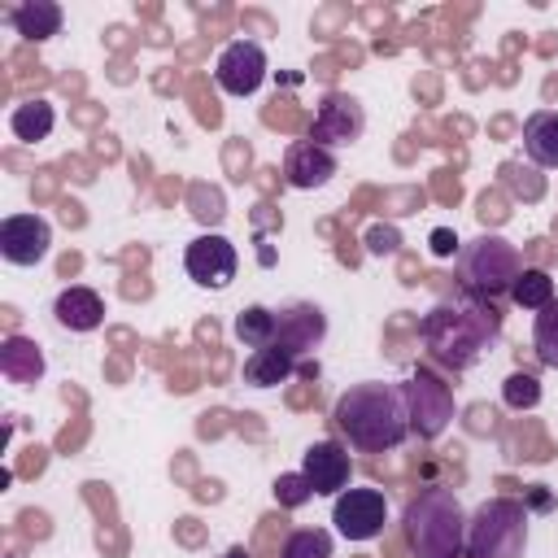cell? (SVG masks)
Listing matches in <instances>:
<instances>
[{
    "mask_svg": "<svg viewBox=\"0 0 558 558\" xmlns=\"http://www.w3.org/2000/svg\"><path fill=\"white\" fill-rule=\"evenodd\" d=\"M296 371H301V362H296L283 344H266V349H253V353L244 357L240 379H244L248 388H279V384L292 379Z\"/></svg>",
    "mask_w": 558,
    "mask_h": 558,
    "instance_id": "obj_17",
    "label": "cell"
},
{
    "mask_svg": "<svg viewBox=\"0 0 558 558\" xmlns=\"http://www.w3.org/2000/svg\"><path fill=\"white\" fill-rule=\"evenodd\" d=\"M362 131H366L362 100L349 96V92H327L318 100V109H314V122H310V135L305 140H314L323 148H349V144L362 140Z\"/></svg>",
    "mask_w": 558,
    "mask_h": 558,
    "instance_id": "obj_7",
    "label": "cell"
},
{
    "mask_svg": "<svg viewBox=\"0 0 558 558\" xmlns=\"http://www.w3.org/2000/svg\"><path fill=\"white\" fill-rule=\"evenodd\" d=\"M366 248H371L375 257H392V253L401 248V231H397V227H371V231H366Z\"/></svg>",
    "mask_w": 558,
    "mask_h": 558,
    "instance_id": "obj_27",
    "label": "cell"
},
{
    "mask_svg": "<svg viewBox=\"0 0 558 558\" xmlns=\"http://www.w3.org/2000/svg\"><path fill=\"white\" fill-rule=\"evenodd\" d=\"M532 506H536V510H549V493H545L541 484H536V493H532Z\"/></svg>",
    "mask_w": 558,
    "mask_h": 558,
    "instance_id": "obj_29",
    "label": "cell"
},
{
    "mask_svg": "<svg viewBox=\"0 0 558 558\" xmlns=\"http://www.w3.org/2000/svg\"><path fill=\"white\" fill-rule=\"evenodd\" d=\"M61 22H65V13H61L57 0H17V4L9 9V26H13L22 39H31V44L52 39V35L61 31Z\"/></svg>",
    "mask_w": 558,
    "mask_h": 558,
    "instance_id": "obj_18",
    "label": "cell"
},
{
    "mask_svg": "<svg viewBox=\"0 0 558 558\" xmlns=\"http://www.w3.org/2000/svg\"><path fill=\"white\" fill-rule=\"evenodd\" d=\"M331 423L357 453H388V449L405 445V436H410L405 392H401V384H379V379L353 384L336 397Z\"/></svg>",
    "mask_w": 558,
    "mask_h": 558,
    "instance_id": "obj_2",
    "label": "cell"
},
{
    "mask_svg": "<svg viewBox=\"0 0 558 558\" xmlns=\"http://www.w3.org/2000/svg\"><path fill=\"white\" fill-rule=\"evenodd\" d=\"M501 401H506L510 410H536V405H541V379L527 375V371L506 375V384H501Z\"/></svg>",
    "mask_w": 558,
    "mask_h": 558,
    "instance_id": "obj_25",
    "label": "cell"
},
{
    "mask_svg": "<svg viewBox=\"0 0 558 558\" xmlns=\"http://www.w3.org/2000/svg\"><path fill=\"white\" fill-rule=\"evenodd\" d=\"M523 153H527V161L558 170V113L554 109H536L523 122Z\"/></svg>",
    "mask_w": 558,
    "mask_h": 558,
    "instance_id": "obj_19",
    "label": "cell"
},
{
    "mask_svg": "<svg viewBox=\"0 0 558 558\" xmlns=\"http://www.w3.org/2000/svg\"><path fill=\"white\" fill-rule=\"evenodd\" d=\"M52 122H57V109H52L48 100H22V105L9 113V131H13L17 140H26V144L48 140V135H52Z\"/></svg>",
    "mask_w": 558,
    "mask_h": 558,
    "instance_id": "obj_20",
    "label": "cell"
},
{
    "mask_svg": "<svg viewBox=\"0 0 558 558\" xmlns=\"http://www.w3.org/2000/svg\"><path fill=\"white\" fill-rule=\"evenodd\" d=\"M510 301H514L519 310L541 314V310L554 301V279H549L545 270H536V266H523L519 279H514V288H510Z\"/></svg>",
    "mask_w": 558,
    "mask_h": 558,
    "instance_id": "obj_21",
    "label": "cell"
},
{
    "mask_svg": "<svg viewBox=\"0 0 558 558\" xmlns=\"http://www.w3.org/2000/svg\"><path fill=\"white\" fill-rule=\"evenodd\" d=\"M532 349H536V357L549 371H558V296L536 314V323H532Z\"/></svg>",
    "mask_w": 558,
    "mask_h": 558,
    "instance_id": "obj_23",
    "label": "cell"
},
{
    "mask_svg": "<svg viewBox=\"0 0 558 558\" xmlns=\"http://www.w3.org/2000/svg\"><path fill=\"white\" fill-rule=\"evenodd\" d=\"M331 174H336V153L331 148H323L314 140H292L288 144V153H283V179H288V187L314 192V187L331 183Z\"/></svg>",
    "mask_w": 558,
    "mask_h": 558,
    "instance_id": "obj_14",
    "label": "cell"
},
{
    "mask_svg": "<svg viewBox=\"0 0 558 558\" xmlns=\"http://www.w3.org/2000/svg\"><path fill=\"white\" fill-rule=\"evenodd\" d=\"M388 501L379 488H344L331 506V523L344 541H375L384 532Z\"/></svg>",
    "mask_w": 558,
    "mask_h": 558,
    "instance_id": "obj_9",
    "label": "cell"
},
{
    "mask_svg": "<svg viewBox=\"0 0 558 558\" xmlns=\"http://www.w3.org/2000/svg\"><path fill=\"white\" fill-rule=\"evenodd\" d=\"M527 549V501L488 497L466 519V558H523Z\"/></svg>",
    "mask_w": 558,
    "mask_h": 558,
    "instance_id": "obj_5",
    "label": "cell"
},
{
    "mask_svg": "<svg viewBox=\"0 0 558 558\" xmlns=\"http://www.w3.org/2000/svg\"><path fill=\"white\" fill-rule=\"evenodd\" d=\"M266 52H262V44H253V39H235V44H227L222 52H218V61H214V83L227 92V96H253L262 83H266Z\"/></svg>",
    "mask_w": 558,
    "mask_h": 558,
    "instance_id": "obj_10",
    "label": "cell"
},
{
    "mask_svg": "<svg viewBox=\"0 0 558 558\" xmlns=\"http://www.w3.org/2000/svg\"><path fill=\"white\" fill-rule=\"evenodd\" d=\"M401 392H405V410H410V432L418 440H436L453 418V388L440 375H432L427 366H414L405 375Z\"/></svg>",
    "mask_w": 558,
    "mask_h": 558,
    "instance_id": "obj_6",
    "label": "cell"
},
{
    "mask_svg": "<svg viewBox=\"0 0 558 558\" xmlns=\"http://www.w3.org/2000/svg\"><path fill=\"white\" fill-rule=\"evenodd\" d=\"M52 248V227L44 214H9L0 222V253L13 266H39Z\"/></svg>",
    "mask_w": 558,
    "mask_h": 558,
    "instance_id": "obj_12",
    "label": "cell"
},
{
    "mask_svg": "<svg viewBox=\"0 0 558 558\" xmlns=\"http://www.w3.org/2000/svg\"><path fill=\"white\" fill-rule=\"evenodd\" d=\"M401 536L414 558H462L466 554V510L449 488H418L401 510Z\"/></svg>",
    "mask_w": 558,
    "mask_h": 558,
    "instance_id": "obj_3",
    "label": "cell"
},
{
    "mask_svg": "<svg viewBox=\"0 0 558 558\" xmlns=\"http://www.w3.org/2000/svg\"><path fill=\"white\" fill-rule=\"evenodd\" d=\"M231 331H235L240 344H248V349H266V344H275V310H266V305H248V310L235 314Z\"/></svg>",
    "mask_w": 558,
    "mask_h": 558,
    "instance_id": "obj_22",
    "label": "cell"
},
{
    "mask_svg": "<svg viewBox=\"0 0 558 558\" xmlns=\"http://www.w3.org/2000/svg\"><path fill=\"white\" fill-rule=\"evenodd\" d=\"M279 558H331V532H323V527H296V532H288Z\"/></svg>",
    "mask_w": 558,
    "mask_h": 558,
    "instance_id": "obj_24",
    "label": "cell"
},
{
    "mask_svg": "<svg viewBox=\"0 0 558 558\" xmlns=\"http://www.w3.org/2000/svg\"><path fill=\"white\" fill-rule=\"evenodd\" d=\"M519 270H523L519 248L501 235H475L458 248V288L488 301V305L510 301V288H514Z\"/></svg>",
    "mask_w": 558,
    "mask_h": 558,
    "instance_id": "obj_4",
    "label": "cell"
},
{
    "mask_svg": "<svg viewBox=\"0 0 558 558\" xmlns=\"http://www.w3.org/2000/svg\"><path fill=\"white\" fill-rule=\"evenodd\" d=\"M301 475L310 480L314 497H340L349 488V475H353L349 449L340 440H314L301 453Z\"/></svg>",
    "mask_w": 558,
    "mask_h": 558,
    "instance_id": "obj_13",
    "label": "cell"
},
{
    "mask_svg": "<svg viewBox=\"0 0 558 558\" xmlns=\"http://www.w3.org/2000/svg\"><path fill=\"white\" fill-rule=\"evenodd\" d=\"M183 270H187L192 283L218 292V288H227V283L235 279V270H240V253H235V244H231L227 235L205 231V235H196V240L183 248Z\"/></svg>",
    "mask_w": 558,
    "mask_h": 558,
    "instance_id": "obj_8",
    "label": "cell"
},
{
    "mask_svg": "<svg viewBox=\"0 0 558 558\" xmlns=\"http://www.w3.org/2000/svg\"><path fill=\"white\" fill-rule=\"evenodd\" d=\"M44 371H48V362H44V349L31 340V336H4L0 340V375L9 379V384H17V388H31V384H39L44 379Z\"/></svg>",
    "mask_w": 558,
    "mask_h": 558,
    "instance_id": "obj_16",
    "label": "cell"
},
{
    "mask_svg": "<svg viewBox=\"0 0 558 558\" xmlns=\"http://www.w3.org/2000/svg\"><path fill=\"white\" fill-rule=\"evenodd\" d=\"M270 493H275V501H279L283 510H301V506L314 497V488H310V480H305L301 471H283V475L270 484Z\"/></svg>",
    "mask_w": 558,
    "mask_h": 558,
    "instance_id": "obj_26",
    "label": "cell"
},
{
    "mask_svg": "<svg viewBox=\"0 0 558 558\" xmlns=\"http://www.w3.org/2000/svg\"><path fill=\"white\" fill-rule=\"evenodd\" d=\"M453 248H458V235H453L449 227H436V231H432V253H436V257H449Z\"/></svg>",
    "mask_w": 558,
    "mask_h": 558,
    "instance_id": "obj_28",
    "label": "cell"
},
{
    "mask_svg": "<svg viewBox=\"0 0 558 558\" xmlns=\"http://www.w3.org/2000/svg\"><path fill=\"white\" fill-rule=\"evenodd\" d=\"M227 558H253V554H248L244 545H235V549H227Z\"/></svg>",
    "mask_w": 558,
    "mask_h": 558,
    "instance_id": "obj_30",
    "label": "cell"
},
{
    "mask_svg": "<svg viewBox=\"0 0 558 558\" xmlns=\"http://www.w3.org/2000/svg\"><path fill=\"white\" fill-rule=\"evenodd\" d=\"M323 340H327V314L314 301H288L283 310H275V344H283L296 362L314 353Z\"/></svg>",
    "mask_w": 558,
    "mask_h": 558,
    "instance_id": "obj_11",
    "label": "cell"
},
{
    "mask_svg": "<svg viewBox=\"0 0 558 558\" xmlns=\"http://www.w3.org/2000/svg\"><path fill=\"white\" fill-rule=\"evenodd\" d=\"M418 340H423V349L436 366L458 375V371H471L501 340V314H497V305L458 288L453 296H440L423 314Z\"/></svg>",
    "mask_w": 558,
    "mask_h": 558,
    "instance_id": "obj_1",
    "label": "cell"
},
{
    "mask_svg": "<svg viewBox=\"0 0 558 558\" xmlns=\"http://www.w3.org/2000/svg\"><path fill=\"white\" fill-rule=\"evenodd\" d=\"M52 318H57V327H65V331H96V327L105 323V301H100V292L74 283V288H61V292H57Z\"/></svg>",
    "mask_w": 558,
    "mask_h": 558,
    "instance_id": "obj_15",
    "label": "cell"
}]
</instances>
